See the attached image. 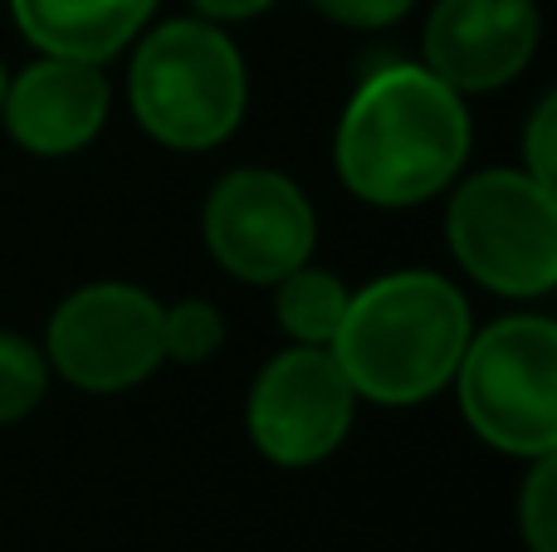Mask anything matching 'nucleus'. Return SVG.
<instances>
[{"label": "nucleus", "mask_w": 557, "mask_h": 552, "mask_svg": "<svg viewBox=\"0 0 557 552\" xmlns=\"http://www.w3.org/2000/svg\"><path fill=\"white\" fill-rule=\"evenodd\" d=\"M343 186L376 211H406L470 162V108L425 64H382L352 88L333 137Z\"/></svg>", "instance_id": "f257e3e1"}, {"label": "nucleus", "mask_w": 557, "mask_h": 552, "mask_svg": "<svg viewBox=\"0 0 557 552\" xmlns=\"http://www.w3.org/2000/svg\"><path fill=\"white\" fill-rule=\"evenodd\" d=\"M470 333V303L445 274L396 269L347 299L333 357L357 401L421 406L450 387Z\"/></svg>", "instance_id": "f03ea898"}, {"label": "nucleus", "mask_w": 557, "mask_h": 552, "mask_svg": "<svg viewBox=\"0 0 557 552\" xmlns=\"http://www.w3.org/2000/svg\"><path fill=\"white\" fill-rule=\"evenodd\" d=\"M133 117L152 142L172 152H211L250 108V74L235 39L211 20H166L137 39L127 68Z\"/></svg>", "instance_id": "7ed1b4c3"}, {"label": "nucleus", "mask_w": 557, "mask_h": 552, "mask_svg": "<svg viewBox=\"0 0 557 552\" xmlns=\"http://www.w3.org/2000/svg\"><path fill=\"white\" fill-rule=\"evenodd\" d=\"M465 426L499 455H557V323L513 313L470 333L455 367Z\"/></svg>", "instance_id": "20e7f679"}, {"label": "nucleus", "mask_w": 557, "mask_h": 552, "mask_svg": "<svg viewBox=\"0 0 557 552\" xmlns=\"http://www.w3.org/2000/svg\"><path fill=\"white\" fill-rule=\"evenodd\" d=\"M450 254L504 299H543L557 284V191L519 166H490L455 186L445 211Z\"/></svg>", "instance_id": "39448f33"}, {"label": "nucleus", "mask_w": 557, "mask_h": 552, "mask_svg": "<svg viewBox=\"0 0 557 552\" xmlns=\"http://www.w3.org/2000/svg\"><path fill=\"white\" fill-rule=\"evenodd\" d=\"M45 362L78 391H127L162 367V303L137 284H84L54 309Z\"/></svg>", "instance_id": "423d86ee"}, {"label": "nucleus", "mask_w": 557, "mask_h": 552, "mask_svg": "<svg viewBox=\"0 0 557 552\" xmlns=\"http://www.w3.org/2000/svg\"><path fill=\"white\" fill-rule=\"evenodd\" d=\"M206 250L225 274L245 284H278L308 264L318 240V215L304 186L270 166H235L211 186L201 211Z\"/></svg>", "instance_id": "0eeeda50"}, {"label": "nucleus", "mask_w": 557, "mask_h": 552, "mask_svg": "<svg viewBox=\"0 0 557 552\" xmlns=\"http://www.w3.org/2000/svg\"><path fill=\"white\" fill-rule=\"evenodd\" d=\"M357 391L343 377L333 348H284L260 367L245 401L250 440L270 465L308 469L347 440Z\"/></svg>", "instance_id": "6e6552de"}, {"label": "nucleus", "mask_w": 557, "mask_h": 552, "mask_svg": "<svg viewBox=\"0 0 557 552\" xmlns=\"http://www.w3.org/2000/svg\"><path fill=\"white\" fill-rule=\"evenodd\" d=\"M539 0H435L421 35V64L460 98L494 93L533 64Z\"/></svg>", "instance_id": "1a4fd4ad"}, {"label": "nucleus", "mask_w": 557, "mask_h": 552, "mask_svg": "<svg viewBox=\"0 0 557 552\" xmlns=\"http://www.w3.org/2000/svg\"><path fill=\"white\" fill-rule=\"evenodd\" d=\"M108 108H113V88L103 78V64L39 54L5 84L0 123L25 152L74 156L103 133Z\"/></svg>", "instance_id": "9d476101"}, {"label": "nucleus", "mask_w": 557, "mask_h": 552, "mask_svg": "<svg viewBox=\"0 0 557 552\" xmlns=\"http://www.w3.org/2000/svg\"><path fill=\"white\" fill-rule=\"evenodd\" d=\"M152 10L157 0H10L15 29L39 54L84 59V64H108L123 54L143 35Z\"/></svg>", "instance_id": "9b49d317"}, {"label": "nucleus", "mask_w": 557, "mask_h": 552, "mask_svg": "<svg viewBox=\"0 0 557 552\" xmlns=\"http://www.w3.org/2000/svg\"><path fill=\"white\" fill-rule=\"evenodd\" d=\"M274 289V318L298 348H333L337 328H343V313H347V289L333 269H313V264H298L288 269Z\"/></svg>", "instance_id": "f8f14e48"}, {"label": "nucleus", "mask_w": 557, "mask_h": 552, "mask_svg": "<svg viewBox=\"0 0 557 552\" xmlns=\"http://www.w3.org/2000/svg\"><path fill=\"white\" fill-rule=\"evenodd\" d=\"M225 348V318L211 299H176L162 309V357L201 367Z\"/></svg>", "instance_id": "ddd939ff"}, {"label": "nucleus", "mask_w": 557, "mask_h": 552, "mask_svg": "<svg viewBox=\"0 0 557 552\" xmlns=\"http://www.w3.org/2000/svg\"><path fill=\"white\" fill-rule=\"evenodd\" d=\"M45 391H49L45 348H35L29 338L0 328V426L25 421L29 411L45 401Z\"/></svg>", "instance_id": "4468645a"}, {"label": "nucleus", "mask_w": 557, "mask_h": 552, "mask_svg": "<svg viewBox=\"0 0 557 552\" xmlns=\"http://www.w3.org/2000/svg\"><path fill=\"white\" fill-rule=\"evenodd\" d=\"M529 465L519 489V534L529 552H557V455H539Z\"/></svg>", "instance_id": "2eb2a0df"}, {"label": "nucleus", "mask_w": 557, "mask_h": 552, "mask_svg": "<svg viewBox=\"0 0 557 552\" xmlns=\"http://www.w3.org/2000/svg\"><path fill=\"white\" fill-rule=\"evenodd\" d=\"M519 172H529L533 181L553 186L557 191V98L548 93L529 117V133H523V162Z\"/></svg>", "instance_id": "dca6fc26"}, {"label": "nucleus", "mask_w": 557, "mask_h": 552, "mask_svg": "<svg viewBox=\"0 0 557 552\" xmlns=\"http://www.w3.org/2000/svg\"><path fill=\"white\" fill-rule=\"evenodd\" d=\"M308 5L343 29H386L396 20H406V10L416 0H308Z\"/></svg>", "instance_id": "f3484780"}, {"label": "nucleus", "mask_w": 557, "mask_h": 552, "mask_svg": "<svg viewBox=\"0 0 557 552\" xmlns=\"http://www.w3.org/2000/svg\"><path fill=\"white\" fill-rule=\"evenodd\" d=\"M196 15L211 20V25H235V20H255L274 5V0H191Z\"/></svg>", "instance_id": "a211bd4d"}, {"label": "nucleus", "mask_w": 557, "mask_h": 552, "mask_svg": "<svg viewBox=\"0 0 557 552\" xmlns=\"http://www.w3.org/2000/svg\"><path fill=\"white\" fill-rule=\"evenodd\" d=\"M5 84H10V74H5V64H0V103H5Z\"/></svg>", "instance_id": "6ab92c4d"}]
</instances>
